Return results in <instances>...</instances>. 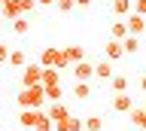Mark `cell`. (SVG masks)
I'll use <instances>...</instances> for the list:
<instances>
[{"label": "cell", "instance_id": "cell-16", "mask_svg": "<svg viewBox=\"0 0 146 131\" xmlns=\"http://www.w3.org/2000/svg\"><path fill=\"white\" fill-rule=\"evenodd\" d=\"M110 88H113V92H128V76L125 73H113V79H110Z\"/></svg>", "mask_w": 146, "mask_h": 131}, {"label": "cell", "instance_id": "cell-15", "mask_svg": "<svg viewBox=\"0 0 146 131\" xmlns=\"http://www.w3.org/2000/svg\"><path fill=\"white\" fill-rule=\"evenodd\" d=\"M64 55H67L70 64H79V61H85V49H82V46H67V49H64Z\"/></svg>", "mask_w": 146, "mask_h": 131}, {"label": "cell", "instance_id": "cell-20", "mask_svg": "<svg viewBox=\"0 0 146 131\" xmlns=\"http://www.w3.org/2000/svg\"><path fill=\"white\" fill-rule=\"evenodd\" d=\"M110 37H113V40H125V37H128V25H125V19L116 21V25L110 28Z\"/></svg>", "mask_w": 146, "mask_h": 131}, {"label": "cell", "instance_id": "cell-26", "mask_svg": "<svg viewBox=\"0 0 146 131\" xmlns=\"http://www.w3.org/2000/svg\"><path fill=\"white\" fill-rule=\"evenodd\" d=\"M18 3H21V12H25V15H27V12H31V9L36 6V0H18Z\"/></svg>", "mask_w": 146, "mask_h": 131}, {"label": "cell", "instance_id": "cell-21", "mask_svg": "<svg viewBox=\"0 0 146 131\" xmlns=\"http://www.w3.org/2000/svg\"><path fill=\"white\" fill-rule=\"evenodd\" d=\"M64 98V85H46V101H61Z\"/></svg>", "mask_w": 146, "mask_h": 131}, {"label": "cell", "instance_id": "cell-11", "mask_svg": "<svg viewBox=\"0 0 146 131\" xmlns=\"http://www.w3.org/2000/svg\"><path fill=\"white\" fill-rule=\"evenodd\" d=\"M94 76H98V79H113V61H110V58H104V61H98V64H94Z\"/></svg>", "mask_w": 146, "mask_h": 131}, {"label": "cell", "instance_id": "cell-3", "mask_svg": "<svg viewBox=\"0 0 146 131\" xmlns=\"http://www.w3.org/2000/svg\"><path fill=\"white\" fill-rule=\"evenodd\" d=\"M21 70H25L21 73V85H40V79H43V64L40 61H27Z\"/></svg>", "mask_w": 146, "mask_h": 131}, {"label": "cell", "instance_id": "cell-12", "mask_svg": "<svg viewBox=\"0 0 146 131\" xmlns=\"http://www.w3.org/2000/svg\"><path fill=\"white\" fill-rule=\"evenodd\" d=\"M128 116H131V125H134L137 131H146V110L143 107H134Z\"/></svg>", "mask_w": 146, "mask_h": 131}, {"label": "cell", "instance_id": "cell-19", "mask_svg": "<svg viewBox=\"0 0 146 131\" xmlns=\"http://www.w3.org/2000/svg\"><path fill=\"white\" fill-rule=\"evenodd\" d=\"M82 128L85 131H100L104 128V119H100L98 113H94V116H85V119H82Z\"/></svg>", "mask_w": 146, "mask_h": 131}, {"label": "cell", "instance_id": "cell-25", "mask_svg": "<svg viewBox=\"0 0 146 131\" xmlns=\"http://www.w3.org/2000/svg\"><path fill=\"white\" fill-rule=\"evenodd\" d=\"M55 6H58V12H73L76 0H55Z\"/></svg>", "mask_w": 146, "mask_h": 131}, {"label": "cell", "instance_id": "cell-24", "mask_svg": "<svg viewBox=\"0 0 146 131\" xmlns=\"http://www.w3.org/2000/svg\"><path fill=\"white\" fill-rule=\"evenodd\" d=\"M34 131H55V122L49 119V113H46L40 122H36V128H34Z\"/></svg>", "mask_w": 146, "mask_h": 131}, {"label": "cell", "instance_id": "cell-8", "mask_svg": "<svg viewBox=\"0 0 146 131\" xmlns=\"http://www.w3.org/2000/svg\"><path fill=\"white\" fill-rule=\"evenodd\" d=\"M113 110H116V113H131V110H134L131 94H128V92H119L116 98H113Z\"/></svg>", "mask_w": 146, "mask_h": 131}, {"label": "cell", "instance_id": "cell-33", "mask_svg": "<svg viewBox=\"0 0 146 131\" xmlns=\"http://www.w3.org/2000/svg\"><path fill=\"white\" fill-rule=\"evenodd\" d=\"M143 110H146V101H143Z\"/></svg>", "mask_w": 146, "mask_h": 131}, {"label": "cell", "instance_id": "cell-22", "mask_svg": "<svg viewBox=\"0 0 146 131\" xmlns=\"http://www.w3.org/2000/svg\"><path fill=\"white\" fill-rule=\"evenodd\" d=\"M6 64H12V67H25V64H27V58H25V52H21V49H12Z\"/></svg>", "mask_w": 146, "mask_h": 131}, {"label": "cell", "instance_id": "cell-30", "mask_svg": "<svg viewBox=\"0 0 146 131\" xmlns=\"http://www.w3.org/2000/svg\"><path fill=\"white\" fill-rule=\"evenodd\" d=\"M36 3H43V6H55V0H36Z\"/></svg>", "mask_w": 146, "mask_h": 131}, {"label": "cell", "instance_id": "cell-14", "mask_svg": "<svg viewBox=\"0 0 146 131\" xmlns=\"http://www.w3.org/2000/svg\"><path fill=\"white\" fill-rule=\"evenodd\" d=\"M43 85H58L61 82V70L58 67H43V79H40Z\"/></svg>", "mask_w": 146, "mask_h": 131}, {"label": "cell", "instance_id": "cell-6", "mask_svg": "<svg viewBox=\"0 0 146 131\" xmlns=\"http://www.w3.org/2000/svg\"><path fill=\"white\" fill-rule=\"evenodd\" d=\"M125 25H128V34L140 37V34L146 31V15H137V12H131V15H125Z\"/></svg>", "mask_w": 146, "mask_h": 131}, {"label": "cell", "instance_id": "cell-5", "mask_svg": "<svg viewBox=\"0 0 146 131\" xmlns=\"http://www.w3.org/2000/svg\"><path fill=\"white\" fill-rule=\"evenodd\" d=\"M91 76H94V64H91V61H79V64H73V79H76V82H88Z\"/></svg>", "mask_w": 146, "mask_h": 131}, {"label": "cell", "instance_id": "cell-9", "mask_svg": "<svg viewBox=\"0 0 146 131\" xmlns=\"http://www.w3.org/2000/svg\"><path fill=\"white\" fill-rule=\"evenodd\" d=\"M104 52H107L110 61H119V58L125 55V46H122V40H113V37H110V43L104 46Z\"/></svg>", "mask_w": 146, "mask_h": 131}, {"label": "cell", "instance_id": "cell-7", "mask_svg": "<svg viewBox=\"0 0 146 131\" xmlns=\"http://www.w3.org/2000/svg\"><path fill=\"white\" fill-rule=\"evenodd\" d=\"M49 119L52 122H61V119H67V116H70V110H67V104L64 101H49Z\"/></svg>", "mask_w": 146, "mask_h": 131}, {"label": "cell", "instance_id": "cell-31", "mask_svg": "<svg viewBox=\"0 0 146 131\" xmlns=\"http://www.w3.org/2000/svg\"><path fill=\"white\" fill-rule=\"evenodd\" d=\"M140 88H143V92H146V73L140 76Z\"/></svg>", "mask_w": 146, "mask_h": 131}, {"label": "cell", "instance_id": "cell-17", "mask_svg": "<svg viewBox=\"0 0 146 131\" xmlns=\"http://www.w3.org/2000/svg\"><path fill=\"white\" fill-rule=\"evenodd\" d=\"M73 98H76V101H88L91 98V85L88 82H76L73 85Z\"/></svg>", "mask_w": 146, "mask_h": 131}, {"label": "cell", "instance_id": "cell-2", "mask_svg": "<svg viewBox=\"0 0 146 131\" xmlns=\"http://www.w3.org/2000/svg\"><path fill=\"white\" fill-rule=\"evenodd\" d=\"M40 64H43V67H58V70H67V67H70V61H67V55H64V49H43V52H40Z\"/></svg>", "mask_w": 146, "mask_h": 131}, {"label": "cell", "instance_id": "cell-32", "mask_svg": "<svg viewBox=\"0 0 146 131\" xmlns=\"http://www.w3.org/2000/svg\"><path fill=\"white\" fill-rule=\"evenodd\" d=\"M0 21H3V15H0ZM0 28H3V25H0Z\"/></svg>", "mask_w": 146, "mask_h": 131}, {"label": "cell", "instance_id": "cell-35", "mask_svg": "<svg viewBox=\"0 0 146 131\" xmlns=\"http://www.w3.org/2000/svg\"><path fill=\"white\" fill-rule=\"evenodd\" d=\"M110 3H113V0H110Z\"/></svg>", "mask_w": 146, "mask_h": 131}, {"label": "cell", "instance_id": "cell-4", "mask_svg": "<svg viewBox=\"0 0 146 131\" xmlns=\"http://www.w3.org/2000/svg\"><path fill=\"white\" fill-rule=\"evenodd\" d=\"M46 116V110L40 107V110H21V116H18V128H36V122Z\"/></svg>", "mask_w": 146, "mask_h": 131}, {"label": "cell", "instance_id": "cell-23", "mask_svg": "<svg viewBox=\"0 0 146 131\" xmlns=\"http://www.w3.org/2000/svg\"><path fill=\"white\" fill-rule=\"evenodd\" d=\"M12 31H15L18 37H25L27 31H31V25H27V19H25V15H21V19H15V21H12Z\"/></svg>", "mask_w": 146, "mask_h": 131}, {"label": "cell", "instance_id": "cell-10", "mask_svg": "<svg viewBox=\"0 0 146 131\" xmlns=\"http://www.w3.org/2000/svg\"><path fill=\"white\" fill-rule=\"evenodd\" d=\"M55 131H82V119H76V116H67V119H61V122H55Z\"/></svg>", "mask_w": 146, "mask_h": 131}, {"label": "cell", "instance_id": "cell-29", "mask_svg": "<svg viewBox=\"0 0 146 131\" xmlns=\"http://www.w3.org/2000/svg\"><path fill=\"white\" fill-rule=\"evenodd\" d=\"M76 6H91V0H76Z\"/></svg>", "mask_w": 146, "mask_h": 131}, {"label": "cell", "instance_id": "cell-1", "mask_svg": "<svg viewBox=\"0 0 146 131\" xmlns=\"http://www.w3.org/2000/svg\"><path fill=\"white\" fill-rule=\"evenodd\" d=\"M18 107L21 110H40L46 104V85H21V92H18Z\"/></svg>", "mask_w": 146, "mask_h": 131}, {"label": "cell", "instance_id": "cell-18", "mask_svg": "<svg viewBox=\"0 0 146 131\" xmlns=\"http://www.w3.org/2000/svg\"><path fill=\"white\" fill-rule=\"evenodd\" d=\"M122 46H125V55H134V52H140V37L128 34V37L122 40Z\"/></svg>", "mask_w": 146, "mask_h": 131}, {"label": "cell", "instance_id": "cell-13", "mask_svg": "<svg viewBox=\"0 0 146 131\" xmlns=\"http://www.w3.org/2000/svg\"><path fill=\"white\" fill-rule=\"evenodd\" d=\"M110 6H113V12H116V15H122V19H125V15H131V12H134V0H113Z\"/></svg>", "mask_w": 146, "mask_h": 131}, {"label": "cell", "instance_id": "cell-27", "mask_svg": "<svg viewBox=\"0 0 146 131\" xmlns=\"http://www.w3.org/2000/svg\"><path fill=\"white\" fill-rule=\"evenodd\" d=\"M9 52H12V49L0 43V64H6V61H9Z\"/></svg>", "mask_w": 146, "mask_h": 131}, {"label": "cell", "instance_id": "cell-28", "mask_svg": "<svg viewBox=\"0 0 146 131\" xmlns=\"http://www.w3.org/2000/svg\"><path fill=\"white\" fill-rule=\"evenodd\" d=\"M134 12L137 15H146V0H134Z\"/></svg>", "mask_w": 146, "mask_h": 131}, {"label": "cell", "instance_id": "cell-34", "mask_svg": "<svg viewBox=\"0 0 146 131\" xmlns=\"http://www.w3.org/2000/svg\"><path fill=\"white\" fill-rule=\"evenodd\" d=\"M15 131H25V128H15Z\"/></svg>", "mask_w": 146, "mask_h": 131}]
</instances>
